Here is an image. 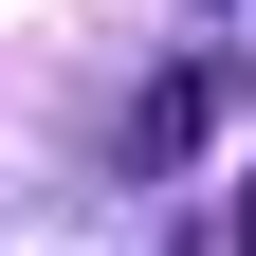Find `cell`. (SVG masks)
Masks as SVG:
<instances>
[{"label": "cell", "mask_w": 256, "mask_h": 256, "mask_svg": "<svg viewBox=\"0 0 256 256\" xmlns=\"http://www.w3.org/2000/svg\"><path fill=\"white\" fill-rule=\"evenodd\" d=\"M220 256H256V183H238V220H220Z\"/></svg>", "instance_id": "6da1fadb"}]
</instances>
